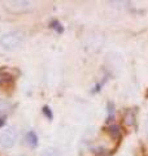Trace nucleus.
Segmentation results:
<instances>
[{
  "label": "nucleus",
  "mask_w": 148,
  "mask_h": 156,
  "mask_svg": "<svg viewBox=\"0 0 148 156\" xmlns=\"http://www.w3.org/2000/svg\"><path fill=\"white\" fill-rule=\"evenodd\" d=\"M4 124V120H2V119H0V126H2Z\"/></svg>",
  "instance_id": "obj_10"
},
{
  "label": "nucleus",
  "mask_w": 148,
  "mask_h": 156,
  "mask_svg": "<svg viewBox=\"0 0 148 156\" xmlns=\"http://www.w3.org/2000/svg\"><path fill=\"white\" fill-rule=\"evenodd\" d=\"M108 134H109L113 139H120L121 138V128L118 125H111L108 128Z\"/></svg>",
  "instance_id": "obj_6"
},
{
  "label": "nucleus",
  "mask_w": 148,
  "mask_h": 156,
  "mask_svg": "<svg viewBox=\"0 0 148 156\" xmlns=\"http://www.w3.org/2000/svg\"><path fill=\"white\" fill-rule=\"evenodd\" d=\"M42 156H61V155H60V152H58L56 148H47L42 154Z\"/></svg>",
  "instance_id": "obj_7"
},
{
  "label": "nucleus",
  "mask_w": 148,
  "mask_h": 156,
  "mask_svg": "<svg viewBox=\"0 0 148 156\" xmlns=\"http://www.w3.org/2000/svg\"><path fill=\"white\" fill-rule=\"evenodd\" d=\"M43 112H44V115H46L49 120H52V112H51V109H49L48 107H44V108H43Z\"/></svg>",
  "instance_id": "obj_8"
},
{
  "label": "nucleus",
  "mask_w": 148,
  "mask_h": 156,
  "mask_svg": "<svg viewBox=\"0 0 148 156\" xmlns=\"http://www.w3.org/2000/svg\"><path fill=\"white\" fill-rule=\"evenodd\" d=\"M146 133H147V138H148V117L146 120Z\"/></svg>",
  "instance_id": "obj_9"
},
{
  "label": "nucleus",
  "mask_w": 148,
  "mask_h": 156,
  "mask_svg": "<svg viewBox=\"0 0 148 156\" xmlns=\"http://www.w3.org/2000/svg\"><path fill=\"white\" fill-rule=\"evenodd\" d=\"M123 124L126 126H132L135 124V115L131 109H127L123 115Z\"/></svg>",
  "instance_id": "obj_5"
},
{
  "label": "nucleus",
  "mask_w": 148,
  "mask_h": 156,
  "mask_svg": "<svg viewBox=\"0 0 148 156\" xmlns=\"http://www.w3.org/2000/svg\"><path fill=\"white\" fill-rule=\"evenodd\" d=\"M147 156H148V155H147Z\"/></svg>",
  "instance_id": "obj_12"
},
{
  "label": "nucleus",
  "mask_w": 148,
  "mask_h": 156,
  "mask_svg": "<svg viewBox=\"0 0 148 156\" xmlns=\"http://www.w3.org/2000/svg\"><path fill=\"white\" fill-rule=\"evenodd\" d=\"M21 156H23V155H21Z\"/></svg>",
  "instance_id": "obj_11"
},
{
  "label": "nucleus",
  "mask_w": 148,
  "mask_h": 156,
  "mask_svg": "<svg viewBox=\"0 0 148 156\" xmlns=\"http://www.w3.org/2000/svg\"><path fill=\"white\" fill-rule=\"evenodd\" d=\"M16 129L13 126H8L0 133V147L2 148H12L16 143Z\"/></svg>",
  "instance_id": "obj_2"
},
{
  "label": "nucleus",
  "mask_w": 148,
  "mask_h": 156,
  "mask_svg": "<svg viewBox=\"0 0 148 156\" xmlns=\"http://www.w3.org/2000/svg\"><path fill=\"white\" fill-rule=\"evenodd\" d=\"M25 41V34L19 30H12L0 37V46L7 51H14L22 46Z\"/></svg>",
  "instance_id": "obj_1"
},
{
  "label": "nucleus",
  "mask_w": 148,
  "mask_h": 156,
  "mask_svg": "<svg viewBox=\"0 0 148 156\" xmlns=\"http://www.w3.org/2000/svg\"><path fill=\"white\" fill-rule=\"evenodd\" d=\"M33 5L34 3L29 2V0H12V2L4 3V7L12 13H19V12L27 11V9L33 8Z\"/></svg>",
  "instance_id": "obj_3"
},
{
  "label": "nucleus",
  "mask_w": 148,
  "mask_h": 156,
  "mask_svg": "<svg viewBox=\"0 0 148 156\" xmlns=\"http://www.w3.org/2000/svg\"><path fill=\"white\" fill-rule=\"evenodd\" d=\"M25 142H26L30 147H37L38 144V135L35 134V131L29 130L26 135H25Z\"/></svg>",
  "instance_id": "obj_4"
}]
</instances>
